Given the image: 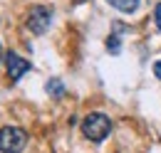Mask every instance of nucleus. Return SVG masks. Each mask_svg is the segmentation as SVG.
I'll return each instance as SVG.
<instances>
[{
    "mask_svg": "<svg viewBox=\"0 0 161 153\" xmlns=\"http://www.w3.org/2000/svg\"><path fill=\"white\" fill-rule=\"evenodd\" d=\"M112 131V121L109 116L102 114V111H94V114H87L82 119V134L87 136L92 143H102Z\"/></svg>",
    "mask_w": 161,
    "mask_h": 153,
    "instance_id": "nucleus-1",
    "label": "nucleus"
},
{
    "mask_svg": "<svg viewBox=\"0 0 161 153\" xmlns=\"http://www.w3.org/2000/svg\"><path fill=\"white\" fill-rule=\"evenodd\" d=\"M27 143V134L18 126H5L0 129V151L3 153H20Z\"/></svg>",
    "mask_w": 161,
    "mask_h": 153,
    "instance_id": "nucleus-2",
    "label": "nucleus"
},
{
    "mask_svg": "<svg viewBox=\"0 0 161 153\" xmlns=\"http://www.w3.org/2000/svg\"><path fill=\"white\" fill-rule=\"evenodd\" d=\"M50 22H52V8H47V5H32L30 8V13H27V27H30V32L45 35L47 27H50Z\"/></svg>",
    "mask_w": 161,
    "mask_h": 153,
    "instance_id": "nucleus-3",
    "label": "nucleus"
},
{
    "mask_svg": "<svg viewBox=\"0 0 161 153\" xmlns=\"http://www.w3.org/2000/svg\"><path fill=\"white\" fill-rule=\"evenodd\" d=\"M5 67H8V79H10L13 84L20 82L22 76L32 69V64H30L25 57H20L18 52H8V57H5Z\"/></svg>",
    "mask_w": 161,
    "mask_h": 153,
    "instance_id": "nucleus-4",
    "label": "nucleus"
},
{
    "mask_svg": "<svg viewBox=\"0 0 161 153\" xmlns=\"http://www.w3.org/2000/svg\"><path fill=\"white\" fill-rule=\"evenodd\" d=\"M45 92L52 96V99H62V96H64V84H62V79H57V76L50 79V82L45 84Z\"/></svg>",
    "mask_w": 161,
    "mask_h": 153,
    "instance_id": "nucleus-5",
    "label": "nucleus"
},
{
    "mask_svg": "<svg viewBox=\"0 0 161 153\" xmlns=\"http://www.w3.org/2000/svg\"><path fill=\"white\" fill-rule=\"evenodd\" d=\"M112 8H117L121 13H134L136 8H139V0H107Z\"/></svg>",
    "mask_w": 161,
    "mask_h": 153,
    "instance_id": "nucleus-6",
    "label": "nucleus"
},
{
    "mask_svg": "<svg viewBox=\"0 0 161 153\" xmlns=\"http://www.w3.org/2000/svg\"><path fill=\"white\" fill-rule=\"evenodd\" d=\"M107 50H109L112 55H119V50H121L119 35H109V40H107Z\"/></svg>",
    "mask_w": 161,
    "mask_h": 153,
    "instance_id": "nucleus-7",
    "label": "nucleus"
},
{
    "mask_svg": "<svg viewBox=\"0 0 161 153\" xmlns=\"http://www.w3.org/2000/svg\"><path fill=\"white\" fill-rule=\"evenodd\" d=\"M154 22H156V27L161 30V3L154 8Z\"/></svg>",
    "mask_w": 161,
    "mask_h": 153,
    "instance_id": "nucleus-8",
    "label": "nucleus"
},
{
    "mask_svg": "<svg viewBox=\"0 0 161 153\" xmlns=\"http://www.w3.org/2000/svg\"><path fill=\"white\" fill-rule=\"evenodd\" d=\"M154 76H156V79H161V59L154 64Z\"/></svg>",
    "mask_w": 161,
    "mask_h": 153,
    "instance_id": "nucleus-9",
    "label": "nucleus"
},
{
    "mask_svg": "<svg viewBox=\"0 0 161 153\" xmlns=\"http://www.w3.org/2000/svg\"><path fill=\"white\" fill-rule=\"evenodd\" d=\"M0 59H3V47H0Z\"/></svg>",
    "mask_w": 161,
    "mask_h": 153,
    "instance_id": "nucleus-10",
    "label": "nucleus"
},
{
    "mask_svg": "<svg viewBox=\"0 0 161 153\" xmlns=\"http://www.w3.org/2000/svg\"><path fill=\"white\" fill-rule=\"evenodd\" d=\"M80 3H82V0H80Z\"/></svg>",
    "mask_w": 161,
    "mask_h": 153,
    "instance_id": "nucleus-11",
    "label": "nucleus"
}]
</instances>
